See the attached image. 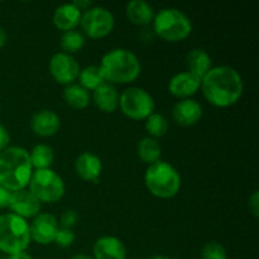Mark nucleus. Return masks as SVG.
I'll use <instances>...</instances> for the list:
<instances>
[{
  "label": "nucleus",
  "instance_id": "32",
  "mask_svg": "<svg viewBox=\"0 0 259 259\" xmlns=\"http://www.w3.org/2000/svg\"><path fill=\"white\" fill-rule=\"evenodd\" d=\"M9 142H10L9 132H8V129L0 123V152L4 151L5 148L9 147Z\"/></svg>",
  "mask_w": 259,
  "mask_h": 259
},
{
  "label": "nucleus",
  "instance_id": "21",
  "mask_svg": "<svg viewBox=\"0 0 259 259\" xmlns=\"http://www.w3.org/2000/svg\"><path fill=\"white\" fill-rule=\"evenodd\" d=\"M186 66V71H189L190 73L201 80L211 70L212 61L206 51L201 50V48H194L187 53Z\"/></svg>",
  "mask_w": 259,
  "mask_h": 259
},
{
  "label": "nucleus",
  "instance_id": "25",
  "mask_svg": "<svg viewBox=\"0 0 259 259\" xmlns=\"http://www.w3.org/2000/svg\"><path fill=\"white\" fill-rule=\"evenodd\" d=\"M78 85L82 86L85 90H88L89 93L90 91H94L95 89H98L101 83H104L103 76H101L100 70H99V66H88V67L80 70V73H78Z\"/></svg>",
  "mask_w": 259,
  "mask_h": 259
},
{
  "label": "nucleus",
  "instance_id": "23",
  "mask_svg": "<svg viewBox=\"0 0 259 259\" xmlns=\"http://www.w3.org/2000/svg\"><path fill=\"white\" fill-rule=\"evenodd\" d=\"M137 154H138L142 162H144V163L149 166V164H153L156 162L161 161L162 148L157 139L151 138V137H144V138H142L138 142Z\"/></svg>",
  "mask_w": 259,
  "mask_h": 259
},
{
  "label": "nucleus",
  "instance_id": "34",
  "mask_svg": "<svg viewBox=\"0 0 259 259\" xmlns=\"http://www.w3.org/2000/svg\"><path fill=\"white\" fill-rule=\"evenodd\" d=\"M7 259H33V257L30 254H28L27 252H20L12 255H8Z\"/></svg>",
  "mask_w": 259,
  "mask_h": 259
},
{
  "label": "nucleus",
  "instance_id": "27",
  "mask_svg": "<svg viewBox=\"0 0 259 259\" xmlns=\"http://www.w3.org/2000/svg\"><path fill=\"white\" fill-rule=\"evenodd\" d=\"M168 120L159 113H153L144 121V128L148 133V137L153 139H158L166 136L168 132Z\"/></svg>",
  "mask_w": 259,
  "mask_h": 259
},
{
  "label": "nucleus",
  "instance_id": "7",
  "mask_svg": "<svg viewBox=\"0 0 259 259\" xmlns=\"http://www.w3.org/2000/svg\"><path fill=\"white\" fill-rule=\"evenodd\" d=\"M28 190L42 204H53L63 199L66 186L62 177L52 168L34 169Z\"/></svg>",
  "mask_w": 259,
  "mask_h": 259
},
{
  "label": "nucleus",
  "instance_id": "26",
  "mask_svg": "<svg viewBox=\"0 0 259 259\" xmlns=\"http://www.w3.org/2000/svg\"><path fill=\"white\" fill-rule=\"evenodd\" d=\"M85 35L78 30H68L61 35L60 46L62 48V52L72 56L73 53H77L85 47Z\"/></svg>",
  "mask_w": 259,
  "mask_h": 259
},
{
  "label": "nucleus",
  "instance_id": "29",
  "mask_svg": "<svg viewBox=\"0 0 259 259\" xmlns=\"http://www.w3.org/2000/svg\"><path fill=\"white\" fill-rule=\"evenodd\" d=\"M76 239L75 232L72 229H65V228H60L56 234L55 242L58 247L61 248H68L73 244Z\"/></svg>",
  "mask_w": 259,
  "mask_h": 259
},
{
  "label": "nucleus",
  "instance_id": "31",
  "mask_svg": "<svg viewBox=\"0 0 259 259\" xmlns=\"http://www.w3.org/2000/svg\"><path fill=\"white\" fill-rule=\"evenodd\" d=\"M248 207H249V211L255 219L259 218V192L255 191L252 192V195L248 199Z\"/></svg>",
  "mask_w": 259,
  "mask_h": 259
},
{
  "label": "nucleus",
  "instance_id": "11",
  "mask_svg": "<svg viewBox=\"0 0 259 259\" xmlns=\"http://www.w3.org/2000/svg\"><path fill=\"white\" fill-rule=\"evenodd\" d=\"M58 229L60 224L55 215L50 212H39L29 224L30 239L39 245H48L55 242Z\"/></svg>",
  "mask_w": 259,
  "mask_h": 259
},
{
  "label": "nucleus",
  "instance_id": "35",
  "mask_svg": "<svg viewBox=\"0 0 259 259\" xmlns=\"http://www.w3.org/2000/svg\"><path fill=\"white\" fill-rule=\"evenodd\" d=\"M7 42H8L7 32L4 30V28L0 27V48L4 47V46L7 45Z\"/></svg>",
  "mask_w": 259,
  "mask_h": 259
},
{
  "label": "nucleus",
  "instance_id": "8",
  "mask_svg": "<svg viewBox=\"0 0 259 259\" xmlns=\"http://www.w3.org/2000/svg\"><path fill=\"white\" fill-rule=\"evenodd\" d=\"M119 109L132 120H146L154 113L156 103L148 91L138 86H132L119 96Z\"/></svg>",
  "mask_w": 259,
  "mask_h": 259
},
{
  "label": "nucleus",
  "instance_id": "38",
  "mask_svg": "<svg viewBox=\"0 0 259 259\" xmlns=\"http://www.w3.org/2000/svg\"><path fill=\"white\" fill-rule=\"evenodd\" d=\"M0 259H2V257H0Z\"/></svg>",
  "mask_w": 259,
  "mask_h": 259
},
{
  "label": "nucleus",
  "instance_id": "14",
  "mask_svg": "<svg viewBox=\"0 0 259 259\" xmlns=\"http://www.w3.org/2000/svg\"><path fill=\"white\" fill-rule=\"evenodd\" d=\"M75 172L83 181L98 184L103 172V162L93 152H82L75 161Z\"/></svg>",
  "mask_w": 259,
  "mask_h": 259
},
{
  "label": "nucleus",
  "instance_id": "24",
  "mask_svg": "<svg viewBox=\"0 0 259 259\" xmlns=\"http://www.w3.org/2000/svg\"><path fill=\"white\" fill-rule=\"evenodd\" d=\"M29 158L33 169L51 168L55 159V153H53V149L47 144H37L29 152Z\"/></svg>",
  "mask_w": 259,
  "mask_h": 259
},
{
  "label": "nucleus",
  "instance_id": "3",
  "mask_svg": "<svg viewBox=\"0 0 259 259\" xmlns=\"http://www.w3.org/2000/svg\"><path fill=\"white\" fill-rule=\"evenodd\" d=\"M105 82L111 85L132 83L141 76L142 65L136 53L126 48H114L103 56L99 65Z\"/></svg>",
  "mask_w": 259,
  "mask_h": 259
},
{
  "label": "nucleus",
  "instance_id": "28",
  "mask_svg": "<svg viewBox=\"0 0 259 259\" xmlns=\"http://www.w3.org/2000/svg\"><path fill=\"white\" fill-rule=\"evenodd\" d=\"M200 257L201 259H228V254L224 245L211 240L202 247Z\"/></svg>",
  "mask_w": 259,
  "mask_h": 259
},
{
  "label": "nucleus",
  "instance_id": "22",
  "mask_svg": "<svg viewBox=\"0 0 259 259\" xmlns=\"http://www.w3.org/2000/svg\"><path fill=\"white\" fill-rule=\"evenodd\" d=\"M63 100L76 110H82L86 109L91 103V95L88 90L80 86L78 83H71L66 86L63 90Z\"/></svg>",
  "mask_w": 259,
  "mask_h": 259
},
{
  "label": "nucleus",
  "instance_id": "9",
  "mask_svg": "<svg viewBox=\"0 0 259 259\" xmlns=\"http://www.w3.org/2000/svg\"><path fill=\"white\" fill-rule=\"evenodd\" d=\"M82 34L91 39H101L113 32L115 27V19L113 13L104 7H91L82 12L80 20Z\"/></svg>",
  "mask_w": 259,
  "mask_h": 259
},
{
  "label": "nucleus",
  "instance_id": "2",
  "mask_svg": "<svg viewBox=\"0 0 259 259\" xmlns=\"http://www.w3.org/2000/svg\"><path fill=\"white\" fill-rule=\"evenodd\" d=\"M29 152L19 146H10L0 152V185L10 192L27 189L33 175Z\"/></svg>",
  "mask_w": 259,
  "mask_h": 259
},
{
  "label": "nucleus",
  "instance_id": "18",
  "mask_svg": "<svg viewBox=\"0 0 259 259\" xmlns=\"http://www.w3.org/2000/svg\"><path fill=\"white\" fill-rule=\"evenodd\" d=\"M82 12L73 3H66L56 8L52 15L53 25L63 33L73 30L80 25Z\"/></svg>",
  "mask_w": 259,
  "mask_h": 259
},
{
  "label": "nucleus",
  "instance_id": "30",
  "mask_svg": "<svg viewBox=\"0 0 259 259\" xmlns=\"http://www.w3.org/2000/svg\"><path fill=\"white\" fill-rule=\"evenodd\" d=\"M76 222H77V212L75 210H66L62 214L60 220V228H65V229H72L75 227Z\"/></svg>",
  "mask_w": 259,
  "mask_h": 259
},
{
  "label": "nucleus",
  "instance_id": "13",
  "mask_svg": "<svg viewBox=\"0 0 259 259\" xmlns=\"http://www.w3.org/2000/svg\"><path fill=\"white\" fill-rule=\"evenodd\" d=\"M200 85H201L200 78L190 73L189 71H182L172 76L168 82V91L175 98L185 100V99H191V96L199 91Z\"/></svg>",
  "mask_w": 259,
  "mask_h": 259
},
{
  "label": "nucleus",
  "instance_id": "20",
  "mask_svg": "<svg viewBox=\"0 0 259 259\" xmlns=\"http://www.w3.org/2000/svg\"><path fill=\"white\" fill-rule=\"evenodd\" d=\"M126 18L131 23L136 25H148L153 22L154 10L151 4L144 0H132L125 8Z\"/></svg>",
  "mask_w": 259,
  "mask_h": 259
},
{
  "label": "nucleus",
  "instance_id": "16",
  "mask_svg": "<svg viewBox=\"0 0 259 259\" xmlns=\"http://www.w3.org/2000/svg\"><path fill=\"white\" fill-rule=\"evenodd\" d=\"M202 106L194 99H185L175 104L172 109V118L181 126H192L202 118Z\"/></svg>",
  "mask_w": 259,
  "mask_h": 259
},
{
  "label": "nucleus",
  "instance_id": "12",
  "mask_svg": "<svg viewBox=\"0 0 259 259\" xmlns=\"http://www.w3.org/2000/svg\"><path fill=\"white\" fill-rule=\"evenodd\" d=\"M40 207H42V204L30 194L28 189L12 192L9 205H8V209L13 214L24 220L37 217L40 212Z\"/></svg>",
  "mask_w": 259,
  "mask_h": 259
},
{
  "label": "nucleus",
  "instance_id": "33",
  "mask_svg": "<svg viewBox=\"0 0 259 259\" xmlns=\"http://www.w3.org/2000/svg\"><path fill=\"white\" fill-rule=\"evenodd\" d=\"M10 195H12V192L0 185V209H5V207H8V205H9V201H10Z\"/></svg>",
  "mask_w": 259,
  "mask_h": 259
},
{
  "label": "nucleus",
  "instance_id": "5",
  "mask_svg": "<svg viewBox=\"0 0 259 259\" xmlns=\"http://www.w3.org/2000/svg\"><path fill=\"white\" fill-rule=\"evenodd\" d=\"M153 30L161 39L177 43L189 38L192 33L190 18L176 8H163L153 18Z\"/></svg>",
  "mask_w": 259,
  "mask_h": 259
},
{
  "label": "nucleus",
  "instance_id": "4",
  "mask_svg": "<svg viewBox=\"0 0 259 259\" xmlns=\"http://www.w3.org/2000/svg\"><path fill=\"white\" fill-rule=\"evenodd\" d=\"M144 185L154 197L162 200L172 199L181 190V175L168 162L158 161L149 164L146 169Z\"/></svg>",
  "mask_w": 259,
  "mask_h": 259
},
{
  "label": "nucleus",
  "instance_id": "1",
  "mask_svg": "<svg viewBox=\"0 0 259 259\" xmlns=\"http://www.w3.org/2000/svg\"><path fill=\"white\" fill-rule=\"evenodd\" d=\"M200 89L209 104L225 109L235 105L244 93L242 75L230 66H215L201 78Z\"/></svg>",
  "mask_w": 259,
  "mask_h": 259
},
{
  "label": "nucleus",
  "instance_id": "36",
  "mask_svg": "<svg viewBox=\"0 0 259 259\" xmlns=\"http://www.w3.org/2000/svg\"><path fill=\"white\" fill-rule=\"evenodd\" d=\"M70 259H94V258L90 257V255H88V254H83V253H77V254L72 255Z\"/></svg>",
  "mask_w": 259,
  "mask_h": 259
},
{
  "label": "nucleus",
  "instance_id": "15",
  "mask_svg": "<svg viewBox=\"0 0 259 259\" xmlns=\"http://www.w3.org/2000/svg\"><path fill=\"white\" fill-rule=\"evenodd\" d=\"M61 126L60 116L50 109H42L33 114L30 119V128L35 136L40 138H50L58 133Z\"/></svg>",
  "mask_w": 259,
  "mask_h": 259
},
{
  "label": "nucleus",
  "instance_id": "10",
  "mask_svg": "<svg viewBox=\"0 0 259 259\" xmlns=\"http://www.w3.org/2000/svg\"><path fill=\"white\" fill-rule=\"evenodd\" d=\"M48 70L56 82L68 86L75 83L80 73V65L73 56L65 52H57L51 57Z\"/></svg>",
  "mask_w": 259,
  "mask_h": 259
},
{
  "label": "nucleus",
  "instance_id": "6",
  "mask_svg": "<svg viewBox=\"0 0 259 259\" xmlns=\"http://www.w3.org/2000/svg\"><path fill=\"white\" fill-rule=\"evenodd\" d=\"M30 242L32 239L27 220L13 212L0 215V252L8 255L25 252Z\"/></svg>",
  "mask_w": 259,
  "mask_h": 259
},
{
  "label": "nucleus",
  "instance_id": "37",
  "mask_svg": "<svg viewBox=\"0 0 259 259\" xmlns=\"http://www.w3.org/2000/svg\"><path fill=\"white\" fill-rule=\"evenodd\" d=\"M148 259H172L169 257H166V255H161V254H156V255H152Z\"/></svg>",
  "mask_w": 259,
  "mask_h": 259
},
{
  "label": "nucleus",
  "instance_id": "17",
  "mask_svg": "<svg viewBox=\"0 0 259 259\" xmlns=\"http://www.w3.org/2000/svg\"><path fill=\"white\" fill-rule=\"evenodd\" d=\"M94 259H128L126 248L119 238L104 235L95 242L93 247Z\"/></svg>",
  "mask_w": 259,
  "mask_h": 259
},
{
  "label": "nucleus",
  "instance_id": "19",
  "mask_svg": "<svg viewBox=\"0 0 259 259\" xmlns=\"http://www.w3.org/2000/svg\"><path fill=\"white\" fill-rule=\"evenodd\" d=\"M119 96L116 88L109 82H104L93 91L91 100L96 108L106 114H111L119 108Z\"/></svg>",
  "mask_w": 259,
  "mask_h": 259
}]
</instances>
